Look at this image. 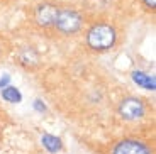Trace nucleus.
I'll use <instances>...</instances> for the list:
<instances>
[{"label":"nucleus","mask_w":156,"mask_h":154,"mask_svg":"<svg viewBox=\"0 0 156 154\" xmlns=\"http://www.w3.org/2000/svg\"><path fill=\"white\" fill-rule=\"evenodd\" d=\"M117 32L110 24H95L87 32V44L94 51H107L115 44Z\"/></svg>","instance_id":"1"},{"label":"nucleus","mask_w":156,"mask_h":154,"mask_svg":"<svg viewBox=\"0 0 156 154\" xmlns=\"http://www.w3.org/2000/svg\"><path fill=\"white\" fill-rule=\"evenodd\" d=\"M82 16L73 9H59L55 20V27L63 34H75L82 29Z\"/></svg>","instance_id":"2"},{"label":"nucleus","mask_w":156,"mask_h":154,"mask_svg":"<svg viewBox=\"0 0 156 154\" xmlns=\"http://www.w3.org/2000/svg\"><path fill=\"white\" fill-rule=\"evenodd\" d=\"M144 103L139 100V98H134V96H129L124 98L119 105V114H121L122 119L126 120H137L144 117Z\"/></svg>","instance_id":"3"},{"label":"nucleus","mask_w":156,"mask_h":154,"mask_svg":"<svg viewBox=\"0 0 156 154\" xmlns=\"http://www.w3.org/2000/svg\"><path fill=\"white\" fill-rule=\"evenodd\" d=\"M59 7L55 4H49V2H44V4H39L34 10V19L36 24L41 27H51L55 26L56 16H58Z\"/></svg>","instance_id":"4"},{"label":"nucleus","mask_w":156,"mask_h":154,"mask_svg":"<svg viewBox=\"0 0 156 154\" xmlns=\"http://www.w3.org/2000/svg\"><path fill=\"white\" fill-rule=\"evenodd\" d=\"M112 154H151L146 144L136 139H124L117 142L112 149Z\"/></svg>","instance_id":"5"},{"label":"nucleus","mask_w":156,"mask_h":154,"mask_svg":"<svg viewBox=\"0 0 156 154\" xmlns=\"http://www.w3.org/2000/svg\"><path fill=\"white\" fill-rule=\"evenodd\" d=\"M133 80L134 83H137L139 86L146 90H154L156 88V80L154 76H149V75L143 73V71H133Z\"/></svg>","instance_id":"6"},{"label":"nucleus","mask_w":156,"mask_h":154,"mask_svg":"<svg viewBox=\"0 0 156 154\" xmlns=\"http://www.w3.org/2000/svg\"><path fill=\"white\" fill-rule=\"evenodd\" d=\"M41 142H43V146L46 147L49 152H59V151L63 149V142L61 139L56 137V135H51V134H44L43 137H41Z\"/></svg>","instance_id":"7"},{"label":"nucleus","mask_w":156,"mask_h":154,"mask_svg":"<svg viewBox=\"0 0 156 154\" xmlns=\"http://www.w3.org/2000/svg\"><path fill=\"white\" fill-rule=\"evenodd\" d=\"M2 96H4L7 102H10V103H19V102L22 100L20 92L17 88H14V86H5V88L2 90Z\"/></svg>","instance_id":"8"},{"label":"nucleus","mask_w":156,"mask_h":154,"mask_svg":"<svg viewBox=\"0 0 156 154\" xmlns=\"http://www.w3.org/2000/svg\"><path fill=\"white\" fill-rule=\"evenodd\" d=\"M143 4H144L148 9H151V10H154V7H156V0H143Z\"/></svg>","instance_id":"9"},{"label":"nucleus","mask_w":156,"mask_h":154,"mask_svg":"<svg viewBox=\"0 0 156 154\" xmlns=\"http://www.w3.org/2000/svg\"><path fill=\"white\" fill-rule=\"evenodd\" d=\"M34 107H36V110H39V112L46 110V107H44V103H41V100H36L34 102Z\"/></svg>","instance_id":"10"},{"label":"nucleus","mask_w":156,"mask_h":154,"mask_svg":"<svg viewBox=\"0 0 156 154\" xmlns=\"http://www.w3.org/2000/svg\"><path fill=\"white\" fill-rule=\"evenodd\" d=\"M9 81H10V76H9V75H5L4 78H0V88H4V86L7 85Z\"/></svg>","instance_id":"11"}]
</instances>
